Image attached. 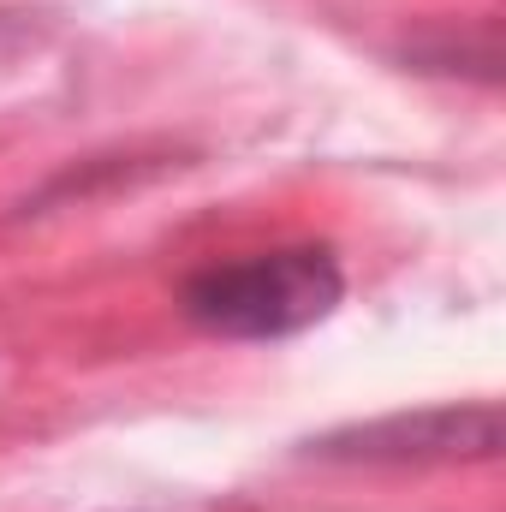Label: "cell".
<instances>
[{
  "label": "cell",
  "mask_w": 506,
  "mask_h": 512,
  "mask_svg": "<svg viewBox=\"0 0 506 512\" xmlns=\"http://www.w3.org/2000/svg\"><path fill=\"white\" fill-rule=\"evenodd\" d=\"M346 298V268L328 245H274L221 256L185 274L179 310L209 340L274 346L322 328Z\"/></svg>",
  "instance_id": "1"
},
{
  "label": "cell",
  "mask_w": 506,
  "mask_h": 512,
  "mask_svg": "<svg viewBox=\"0 0 506 512\" xmlns=\"http://www.w3.org/2000/svg\"><path fill=\"white\" fill-rule=\"evenodd\" d=\"M322 465H364V471H423V465H489L501 459V405L495 399H447L417 411H387L364 423H340L304 441Z\"/></svg>",
  "instance_id": "2"
}]
</instances>
